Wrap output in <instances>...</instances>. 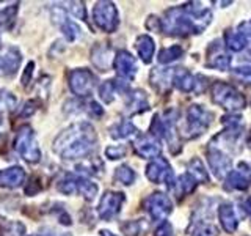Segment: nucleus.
I'll list each match as a JSON object with an SVG mask.
<instances>
[{
	"mask_svg": "<svg viewBox=\"0 0 251 236\" xmlns=\"http://www.w3.org/2000/svg\"><path fill=\"white\" fill-rule=\"evenodd\" d=\"M110 136L113 139L120 140V139H129L132 136H135L137 134V128L133 126V123L130 121H120V123H115L113 126H110Z\"/></svg>",
	"mask_w": 251,
	"mask_h": 236,
	"instance_id": "obj_26",
	"label": "nucleus"
},
{
	"mask_svg": "<svg viewBox=\"0 0 251 236\" xmlns=\"http://www.w3.org/2000/svg\"><path fill=\"white\" fill-rule=\"evenodd\" d=\"M133 148H135V153L140 157H145V159H155L162 151L160 140L151 136V134H141V136H138L135 142H133Z\"/></svg>",
	"mask_w": 251,
	"mask_h": 236,
	"instance_id": "obj_13",
	"label": "nucleus"
},
{
	"mask_svg": "<svg viewBox=\"0 0 251 236\" xmlns=\"http://www.w3.org/2000/svg\"><path fill=\"white\" fill-rule=\"evenodd\" d=\"M93 21L100 29L112 33L120 26V16L115 3L112 2H98L93 8Z\"/></svg>",
	"mask_w": 251,
	"mask_h": 236,
	"instance_id": "obj_6",
	"label": "nucleus"
},
{
	"mask_svg": "<svg viewBox=\"0 0 251 236\" xmlns=\"http://www.w3.org/2000/svg\"><path fill=\"white\" fill-rule=\"evenodd\" d=\"M187 173L190 175L196 183H201V184H206L209 183V173L206 170V167H204L202 161L200 159V157H193V159L188 161L187 164Z\"/></svg>",
	"mask_w": 251,
	"mask_h": 236,
	"instance_id": "obj_24",
	"label": "nucleus"
},
{
	"mask_svg": "<svg viewBox=\"0 0 251 236\" xmlns=\"http://www.w3.org/2000/svg\"><path fill=\"white\" fill-rule=\"evenodd\" d=\"M190 236H218V228L210 222H200L192 230Z\"/></svg>",
	"mask_w": 251,
	"mask_h": 236,
	"instance_id": "obj_34",
	"label": "nucleus"
},
{
	"mask_svg": "<svg viewBox=\"0 0 251 236\" xmlns=\"http://www.w3.org/2000/svg\"><path fill=\"white\" fill-rule=\"evenodd\" d=\"M173 74H175V68H155L149 76V82L155 91L167 93L173 87Z\"/></svg>",
	"mask_w": 251,
	"mask_h": 236,
	"instance_id": "obj_18",
	"label": "nucleus"
},
{
	"mask_svg": "<svg viewBox=\"0 0 251 236\" xmlns=\"http://www.w3.org/2000/svg\"><path fill=\"white\" fill-rule=\"evenodd\" d=\"M69 6H68V10L71 11V14L73 16H75V18H78V19H85V3H82V2H69L68 3Z\"/></svg>",
	"mask_w": 251,
	"mask_h": 236,
	"instance_id": "obj_39",
	"label": "nucleus"
},
{
	"mask_svg": "<svg viewBox=\"0 0 251 236\" xmlns=\"http://www.w3.org/2000/svg\"><path fill=\"white\" fill-rule=\"evenodd\" d=\"M124 91L126 90V87H121V85H116L115 81H105L104 84H102L99 87V96L100 99L107 102V104H110V102H113L115 99V94L116 91Z\"/></svg>",
	"mask_w": 251,
	"mask_h": 236,
	"instance_id": "obj_28",
	"label": "nucleus"
},
{
	"mask_svg": "<svg viewBox=\"0 0 251 236\" xmlns=\"http://www.w3.org/2000/svg\"><path fill=\"white\" fill-rule=\"evenodd\" d=\"M232 74L243 84H251V65H242V66L234 68Z\"/></svg>",
	"mask_w": 251,
	"mask_h": 236,
	"instance_id": "obj_36",
	"label": "nucleus"
},
{
	"mask_svg": "<svg viewBox=\"0 0 251 236\" xmlns=\"http://www.w3.org/2000/svg\"><path fill=\"white\" fill-rule=\"evenodd\" d=\"M148 109H149V102H148L146 93L143 90H133L127 94V99H126V110H127L129 115L141 114Z\"/></svg>",
	"mask_w": 251,
	"mask_h": 236,
	"instance_id": "obj_19",
	"label": "nucleus"
},
{
	"mask_svg": "<svg viewBox=\"0 0 251 236\" xmlns=\"http://www.w3.org/2000/svg\"><path fill=\"white\" fill-rule=\"evenodd\" d=\"M124 200H126V197L123 192L107 191L104 195H102V199L99 202V206H98L99 217L104 219V220H112L115 216L120 214Z\"/></svg>",
	"mask_w": 251,
	"mask_h": 236,
	"instance_id": "obj_11",
	"label": "nucleus"
},
{
	"mask_svg": "<svg viewBox=\"0 0 251 236\" xmlns=\"http://www.w3.org/2000/svg\"><path fill=\"white\" fill-rule=\"evenodd\" d=\"M207 162L212 173L220 179L226 178L227 173L232 170V159L229 154L214 147L207 148Z\"/></svg>",
	"mask_w": 251,
	"mask_h": 236,
	"instance_id": "obj_12",
	"label": "nucleus"
},
{
	"mask_svg": "<svg viewBox=\"0 0 251 236\" xmlns=\"http://www.w3.org/2000/svg\"><path fill=\"white\" fill-rule=\"evenodd\" d=\"M21 52L16 47H10L0 54V77H11L21 66Z\"/></svg>",
	"mask_w": 251,
	"mask_h": 236,
	"instance_id": "obj_15",
	"label": "nucleus"
},
{
	"mask_svg": "<svg viewBox=\"0 0 251 236\" xmlns=\"http://www.w3.org/2000/svg\"><path fill=\"white\" fill-rule=\"evenodd\" d=\"M146 27L151 30H160V19L155 18V16H149L146 21Z\"/></svg>",
	"mask_w": 251,
	"mask_h": 236,
	"instance_id": "obj_44",
	"label": "nucleus"
},
{
	"mask_svg": "<svg viewBox=\"0 0 251 236\" xmlns=\"http://www.w3.org/2000/svg\"><path fill=\"white\" fill-rule=\"evenodd\" d=\"M16 98L10 91L0 90V112H11L16 107Z\"/></svg>",
	"mask_w": 251,
	"mask_h": 236,
	"instance_id": "obj_35",
	"label": "nucleus"
},
{
	"mask_svg": "<svg viewBox=\"0 0 251 236\" xmlns=\"http://www.w3.org/2000/svg\"><path fill=\"white\" fill-rule=\"evenodd\" d=\"M5 132H6V123L3 120H0V137H2Z\"/></svg>",
	"mask_w": 251,
	"mask_h": 236,
	"instance_id": "obj_46",
	"label": "nucleus"
},
{
	"mask_svg": "<svg viewBox=\"0 0 251 236\" xmlns=\"http://www.w3.org/2000/svg\"><path fill=\"white\" fill-rule=\"evenodd\" d=\"M231 63H232V57L229 54L223 52L220 41L210 43L209 51H207V61H206L207 68L218 69V71H227V69H231Z\"/></svg>",
	"mask_w": 251,
	"mask_h": 236,
	"instance_id": "obj_14",
	"label": "nucleus"
},
{
	"mask_svg": "<svg viewBox=\"0 0 251 236\" xmlns=\"http://www.w3.org/2000/svg\"><path fill=\"white\" fill-rule=\"evenodd\" d=\"M146 178L154 184H165L168 189H173L176 181L170 162L162 156L155 157L146 165Z\"/></svg>",
	"mask_w": 251,
	"mask_h": 236,
	"instance_id": "obj_7",
	"label": "nucleus"
},
{
	"mask_svg": "<svg viewBox=\"0 0 251 236\" xmlns=\"http://www.w3.org/2000/svg\"><path fill=\"white\" fill-rule=\"evenodd\" d=\"M33 69H35V63L33 61H30L27 68H25V73H24L22 76V85L24 87H27L28 82H30V79H31V73H33Z\"/></svg>",
	"mask_w": 251,
	"mask_h": 236,
	"instance_id": "obj_41",
	"label": "nucleus"
},
{
	"mask_svg": "<svg viewBox=\"0 0 251 236\" xmlns=\"http://www.w3.org/2000/svg\"><path fill=\"white\" fill-rule=\"evenodd\" d=\"M96 140V131L90 123H75L55 139L53 151L63 159H82L94 149Z\"/></svg>",
	"mask_w": 251,
	"mask_h": 236,
	"instance_id": "obj_2",
	"label": "nucleus"
},
{
	"mask_svg": "<svg viewBox=\"0 0 251 236\" xmlns=\"http://www.w3.org/2000/svg\"><path fill=\"white\" fill-rule=\"evenodd\" d=\"M198 183L188 175V173H184V175H180L176 181H175V186H173V191L176 192L177 197H185L188 194H192Z\"/></svg>",
	"mask_w": 251,
	"mask_h": 236,
	"instance_id": "obj_25",
	"label": "nucleus"
},
{
	"mask_svg": "<svg viewBox=\"0 0 251 236\" xmlns=\"http://www.w3.org/2000/svg\"><path fill=\"white\" fill-rule=\"evenodd\" d=\"M143 206L152 220H165L173 211V202L167 194L154 192L146 197Z\"/></svg>",
	"mask_w": 251,
	"mask_h": 236,
	"instance_id": "obj_8",
	"label": "nucleus"
},
{
	"mask_svg": "<svg viewBox=\"0 0 251 236\" xmlns=\"http://www.w3.org/2000/svg\"><path fill=\"white\" fill-rule=\"evenodd\" d=\"M113 65L118 76H121L123 79H133L137 74V60L132 57L129 52L121 51L116 54V57L113 59Z\"/></svg>",
	"mask_w": 251,
	"mask_h": 236,
	"instance_id": "obj_16",
	"label": "nucleus"
},
{
	"mask_svg": "<svg viewBox=\"0 0 251 236\" xmlns=\"http://www.w3.org/2000/svg\"><path fill=\"white\" fill-rule=\"evenodd\" d=\"M126 153H127V149H126V147H123V145H118V147H108V148L105 149L107 157H108V159H112V161L120 159V157L126 156Z\"/></svg>",
	"mask_w": 251,
	"mask_h": 236,
	"instance_id": "obj_38",
	"label": "nucleus"
},
{
	"mask_svg": "<svg viewBox=\"0 0 251 236\" xmlns=\"http://www.w3.org/2000/svg\"><path fill=\"white\" fill-rule=\"evenodd\" d=\"M148 225L143 220H129L121 225V230L126 236H141L146 232Z\"/></svg>",
	"mask_w": 251,
	"mask_h": 236,
	"instance_id": "obj_33",
	"label": "nucleus"
},
{
	"mask_svg": "<svg viewBox=\"0 0 251 236\" xmlns=\"http://www.w3.org/2000/svg\"><path fill=\"white\" fill-rule=\"evenodd\" d=\"M14 149L24 161L30 164H36L41 161V149H39L33 129L28 124H24L19 128L18 136L14 139Z\"/></svg>",
	"mask_w": 251,
	"mask_h": 236,
	"instance_id": "obj_5",
	"label": "nucleus"
},
{
	"mask_svg": "<svg viewBox=\"0 0 251 236\" xmlns=\"http://www.w3.org/2000/svg\"><path fill=\"white\" fill-rule=\"evenodd\" d=\"M98 191L99 187L96 183H93V181L83 177H77V194H82L88 202H91L98 195Z\"/></svg>",
	"mask_w": 251,
	"mask_h": 236,
	"instance_id": "obj_27",
	"label": "nucleus"
},
{
	"mask_svg": "<svg viewBox=\"0 0 251 236\" xmlns=\"http://www.w3.org/2000/svg\"><path fill=\"white\" fill-rule=\"evenodd\" d=\"M135 49H137V54L141 60L145 63H151V60L154 57V52H155L154 39L149 35H140L135 41Z\"/></svg>",
	"mask_w": 251,
	"mask_h": 236,
	"instance_id": "obj_22",
	"label": "nucleus"
},
{
	"mask_svg": "<svg viewBox=\"0 0 251 236\" xmlns=\"http://www.w3.org/2000/svg\"><path fill=\"white\" fill-rule=\"evenodd\" d=\"M25 235V225L19 220H8L0 227V236H24Z\"/></svg>",
	"mask_w": 251,
	"mask_h": 236,
	"instance_id": "obj_30",
	"label": "nucleus"
},
{
	"mask_svg": "<svg viewBox=\"0 0 251 236\" xmlns=\"http://www.w3.org/2000/svg\"><path fill=\"white\" fill-rule=\"evenodd\" d=\"M96 87V76L90 69H74L69 74V88L75 96H88Z\"/></svg>",
	"mask_w": 251,
	"mask_h": 236,
	"instance_id": "obj_9",
	"label": "nucleus"
},
{
	"mask_svg": "<svg viewBox=\"0 0 251 236\" xmlns=\"http://www.w3.org/2000/svg\"><path fill=\"white\" fill-rule=\"evenodd\" d=\"M240 208L243 209V212H245L248 217H251V195L250 197H245V199H242Z\"/></svg>",
	"mask_w": 251,
	"mask_h": 236,
	"instance_id": "obj_45",
	"label": "nucleus"
},
{
	"mask_svg": "<svg viewBox=\"0 0 251 236\" xmlns=\"http://www.w3.org/2000/svg\"><path fill=\"white\" fill-rule=\"evenodd\" d=\"M135 178H137V173L133 172L129 165H120V167L115 170V181H118L120 184L130 186L133 184Z\"/></svg>",
	"mask_w": 251,
	"mask_h": 236,
	"instance_id": "obj_31",
	"label": "nucleus"
},
{
	"mask_svg": "<svg viewBox=\"0 0 251 236\" xmlns=\"http://www.w3.org/2000/svg\"><path fill=\"white\" fill-rule=\"evenodd\" d=\"M210 93H212V101L217 106L227 110L229 114H237L239 110H243L247 107L245 96L231 84L217 81L212 85Z\"/></svg>",
	"mask_w": 251,
	"mask_h": 236,
	"instance_id": "obj_3",
	"label": "nucleus"
},
{
	"mask_svg": "<svg viewBox=\"0 0 251 236\" xmlns=\"http://www.w3.org/2000/svg\"><path fill=\"white\" fill-rule=\"evenodd\" d=\"M154 236H173V227L170 222L163 220V222L155 228Z\"/></svg>",
	"mask_w": 251,
	"mask_h": 236,
	"instance_id": "obj_40",
	"label": "nucleus"
},
{
	"mask_svg": "<svg viewBox=\"0 0 251 236\" xmlns=\"http://www.w3.org/2000/svg\"><path fill=\"white\" fill-rule=\"evenodd\" d=\"M225 46L231 52H242L247 47V38L237 29L225 30Z\"/></svg>",
	"mask_w": 251,
	"mask_h": 236,
	"instance_id": "obj_23",
	"label": "nucleus"
},
{
	"mask_svg": "<svg viewBox=\"0 0 251 236\" xmlns=\"http://www.w3.org/2000/svg\"><path fill=\"white\" fill-rule=\"evenodd\" d=\"M16 11H18V3H13L11 6L2 8V10H0V26H6V24L14 18Z\"/></svg>",
	"mask_w": 251,
	"mask_h": 236,
	"instance_id": "obj_37",
	"label": "nucleus"
},
{
	"mask_svg": "<svg viewBox=\"0 0 251 236\" xmlns=\"http://www.w3.org/2000/svg\"><path fill=\"white\" fill-rule=\"evenodd\" d=\"M25 179V172L22 167H10L5 170H0V187L14 189L24 183Z\"/></svg>",
	"mask_w": 251,
	"mask_h": 236,
	"instance_id": "obj_20",
	"label": "nucleus"
},
{
	"mask_svg": "<svg viewBox=\"0 0 251 236\" xmlns=\"http://www.w3.org/2000/svg\"><path fill=\"white\" fill-rule=\"evenodd\" d=\"M214 120V114L209 109H206L201 104H192L187 109L185 115V137L187 139H196L202 136L209 129Z\"/></svg>",
	"mask_w": 251,
	"mask_h": 236,
	"instance_id": "obj_4",
	"label": "nucleus"
},
{
	"mask_svg": "<svg viewBox=\"0 0 251 236\" xmlns=\"http://www.w3.org/2000/svg\"><path fill=\"white\" fill-rule=\"evenodd\" d=\"M91 60H93L94 65H96V68H99L100 71H107L110 63L113 61V52L108 46L98 44V46L93 47Z\"/></svg>",
	"mask_w": 251,
	"mask_h": 236,
	"instance_id": "obj_21",
	"label": "nucleus"
},
{
	"mask_svg": "<svg viewBox=\"0 0 251 236\" xmlns=\"http://www.w3.org/2000/svg\"><path fill=\"white\" fill-rule=\"evenodd\" d=\"M100 236H115V235H113L112 232H107V230H102V232H100Z\"/></svg>",
	"mask_w": 251,
	"mask_h": 236,
	"instance_id": "obj_47",
	"label": "nucleus"
},
{
	"mask_svg": "<svg viewBox=\"0 0 251 236\" xmlns=\"http://www.w3.org/2000/svg\"><path fill=\"white\" fill-rule=\"evenodd\" d=\"M184 55V49L180 46L175 44V46H170V47H165V49H162L159 52V63H162V65H168V63H173L179 60L180 57Z\"/></svg>",
	"mask_w": 251,
	"mask_h": 236,
	"instance_id": "obj_29",
	"label": "nucleus"
},
{
	"mask_svg": "<svg viewBox=\"0 0 251 236\" xmlns=\"http://www.w3.org/2000/svg\"><path fill=\"white\" fill-rule=\"evenodd\" d=\"M214 19L212 11L201 2L173 6L160 19V31L171 36H188L202 33Z\"/></svg>",
	"mask_w": 251,
	"mask_h": 236,
	"instance_id": "obj_1",
	"label": "nucleus"
},
{
	"mask_svg": "<svg viewBox=\"0 0 251 236\" xmlns=\"http://www.w3.org/2000/svg\"><path fill=\"white\" fill-rule=\"evenodd\" d=\"M251 186V164L240 162L237 169L231 170L225 178L226 191H247Z\"/></svg>",
	"mask_w": 251,
	"mask_h": 236,
	"instance_id": "obj_10",
	"label": "nucleus"
},
{
	"mask_svg": "<svg viewBox=\"0 0 251 236\" xmlns=\"http://www.w3.org/2000/svg\"><path fill=\"white\" fill-rule=\"evenodd\" d=\"M91 112V115H94V117H100L102 114H104V110H102V107L98 104V102H94V101H90L88 102V107H86Z\"/></svg>",
	"mask_w": 251,
	"mask_h": 236,
	"instance_id": "obj_43",
	"label": "nucleus"
},
{
	"mask_svg": "<svg viewBox=\"0 0 251 236\" xmlns=\"http://www.w3.org/2000/svg\"><path fill=\"white\" fill-rule=\"evenodd\" d=\"M218 219L220 224H222V228L226 233H235L239 228V217L237 212H235V208L231 202H223L218 206Z\"/></svg>",
	"mask_w": 251,
	"mask_h": 236,
	"instance_id": "obj_17",
	"label": "nucleus"
},
{
	"mask_svg": "<svg viewBox=\"0 0 251 236\" xmlns=\"http://www.w3.org/2000/svg\"><path fill=\"white\" fill-rule=\"evenodd\" d=\"M237 30L240 31V33L245 36L247 39L251 38V21H245V22H242L240 26L237 27Z\"/></svg>",
	"mask_w": 251,
	"mask_h": 236,
	"instance_id": "obj_42",
	"label": "nucleus"
},
{
	"mask_svg": "<svg viewBox=\"0 0 251 236\" xmlns=\"http://www.w3.org/2000/svg\"><path fill=\"white\" fill-rule=\"evenodd\" d=\"M57 189L65 195H74L77 194V177L74 175H63V178L58 181Z\"/></svg>",
	"mask_w": 251,
	"mask_h": 236,
	"instance_id": "obj_32",
	"label": "nucleus"
}]
</instances>
